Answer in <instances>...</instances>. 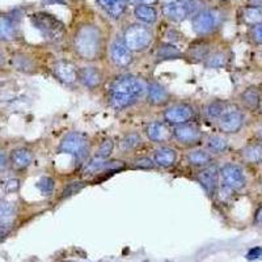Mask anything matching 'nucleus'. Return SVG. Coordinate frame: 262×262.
<instances>
[{
  "label": "nucleus",
  "instance_id": "1",
  "mask_svg": "<svg viewBox=\"0 0 262 262\" xmlns=\"http://www.w3.org/2000/svg\"><path fill=\"white\" fill-rule=\"evenodd\" d=\"M109 37L95 21H81L70 36V49L75 59L83 63H100L106 59Z\"/></svg>",
  "mask_w": 262,
  "mask_h": 262
},
{
  "label": "nucleus",
  "instance_id": "2",
  "mask_svg": "<svg viewBox=\"0 0 262 262\" xmlns=\"http://www.w3.org/2000/svg\"><path fill=\"white\" fill-rule=\"evenodd\" d=\"M148 80L131 72L114 75L105 86L104 101L114 112H125L144 101Z\"/></svg>",
  "mask_w": 262,
  "mask_h": 262
},
{
  "label": "nucleus",
  "instance_id": "3",
  "mask_svg": "<svg viewBox=\"0 0 262 262\" xmlns=\"http://www.w3.org/2000/svg\"><path fill=\"white\" fill-rule=\"evenodd\" d=\"M228 18L223 7L207 6L190 18L191 29L196 37H215Z\"/></svg>",
  "mask_w": 262,
  "mask_h": 262
},
{
  "label": "nucleus",
  "instance_id": "4",
  "mask_svg": "<svg viewBox=\"0 0 262 262\" xmlns=\"http://www.w3.org/2000/svg\"><path fill=\"white\" fill-rule=\"evenodd\" d=\"M123 42L137 55L151 50L156 43V33L152 27L140 24L138 21L127 24L121 33Z\"/></svg>",
  "mask_w": 262,
  "mask_h": 262
},
{
  "label": "nucleus",
  "instance_id": "5",
  "mask_svg": "<svg viewBox=\"0 0 262 262\" xmlns=\"http://www.w3.org/2000/svg\"><path fill=\"white\" fill-rule=\"evenodd\" d=\"M161 119L170 127L200 122V105L190 100H174L161 111Z\"/></svg>",
  "mask_w": 262,
  "mask_h": 262
},
{
  "label": "nucleus",
  "instance_id": "6",
  "mask_svg": "<svg viewBox=\"0 0 262 262\" xmlns=\"http://www.w3.org/2000/svg\"><path fill=\"white\" fill-rule=\"evenodd\" d=\"M91 148L92 143L90 135L83 131H70L59 142L58 152L72 156L83 167V164L92 156Z\"/></svg>",
  "mask_w": 262,
  "mask_h": 262
},
{
  "label": "nucleus",
  "instance_id": "7",
  "mask_svg": "<svg viewBox=\"0 0 262 262\" xmlns=\"http://www.w3.org/2000/svg\"><path fill=\"white\" fill-rule=\"evenodd\" d=\"M205 7H207L206 0H168L161 4V15L170 23L180 24L190 20Z\"/></svg>",
  "mask_w": 262,
  "mask_h": 262
},
{
  "label": "nucleus",
  "instance_id": "8",
  "mask_svg": "<svg viewBox=\"0 0 262 262\" xmlns=\"http://www.w3.org/2000/svg\"><path fill=\"white\" fill-rule=\"evenodd\" d=\"M33 27L36 28L42 37L51 43L62 42L67 36V28L64 23L48 12H37L30 17Z\"/></svg>",
  "mask_w": 262,
  "mask_h": 262
},
{
  "label": "nucleus",
  "instance_id": "9",
  "mask_svg": "<svg viewBox=\"0 0 262 262\" xmlns=\"http://www.w3.org/2000/svg\"><path fill=\"white\" fill-rule=\"evenodd\" d=\"M206 137H207V133L203 130L200 122L185 123V125L172 127V143L177 148H182L185 151L202 147L205 144Z\"/></svg>",
  "mask_w": 262,
  "mask_h": 262
},
{
  "label": "nucleus",
  "instance_id": "10",
  "mask_svg": "<svg viewBox=\"0 0 262 262\" xmlns=\"http://www.w3.org/2000/svg\"><path fill=\"white\" fill-rule=\"evenodd\" d=\"M106 59L109 60L111 66L117 71L125 72L126 70L130 69L135 62V54L126 46L121 34L116 36L111 42L107 48Z\"/></svg>",
  "mask_w": 262,
  "mask_h": 262
},
{
  "label": "nucleus",
  "instance_id": "11",
  "mask_svg": "<svg viewBox=\"0 0 262 262\" xmlns=\"http://www.w3.org/2000/svg\"><path fill=\"white\" fill-rule=\"evenodd\" d=\"M245 121H247L245 112L238 105L231 104V106L214 123V126L217 130V133H221V134L226 135V137H229V135L238 134L244 128Z\"/></svg>",
  "mask_w": 262,
  "mask_h": 262
},
{
  "label": "nucleus",
  "instance_id": "12",
  "mask_svg": "<svg viewBox=\"0 0 262 262\" xmlns=\"http://www.w3.org/2000/svg\"><path fill=\"white\" fill-rule=\"evenodd\" d=\"M221 174V186L219 188L229 191V193H237L247 186V176L242 165L236 163H224L219 167Z\"/></svg>",
  "mask_w": 262,
  "mask_h": 262
},
{
  "label": "nucleus",
  "instance_id": "13",
  "mask_svg": "<svg viewBox=\"0 0 262 262\" xmlns=\"http://www.w3.org/2000/svg\"><path fill=\"white\" fill-rule=\"evenodd\" d=\"M106 83V75L98 63H84L78 69V85L84 90L95 92L104 88Z\"/></svg>",
  "mask_w": 262,
  "mask_h": 262
},
{
  "label": "nucleus",
  "instance_id": "14",
  "mask_svg": "<svg viewBox=\"0 0 262 262\" xmlns=\"http://www.w3.org/2000/svg\"><path fill=\"white\" fill-rule=\"evenodd\" d=\"M191 179L200 184L201 188L206 193V195L209 196L210 200H215L216 198L217 190L221 186V174H219V165L216 163L211 164L209 167L201 168V169L193 170Z\"/></svg>",
  "mask_w": 262,
  "mask_h": 262
},
{
  "label": "nucleus",
  "instance_id": "15",
  "mask_svg": "<svg viewBox=\"0 0 262 262\" xmlns=\"http://www.w3.org/2000/svg\"><path fill=\"white\" fill-rule=\"evenodd\" d=\"M215 43L214 37H196L185 48L182 59L189 64H203Z\"/></svg>",
  "mask_w": 262,
  "mask_h": 262
},
{
  "label": "nucleus",
  "instance_id": "16",
  "mask_svg": "<svg viewBox=\"0 0 262 262\" xmlns=\"http://www.w3.org/2000/svg\"><path fill=\"white\" fill-rule=\"evenodd\" d=\"M143 135L154 146H164V144H172V127L164 122L163 119L149 121L144 125Z\"/></svg>",
  "mask_w": 262,
  "mask_h": 262
},
{
  "label": "nucleus",
  "instance_id": "17",
  "mask_svg": "<svg viewBox=\"0 0 262 262\" xmlns=\"http://www.w3.org/2000/svg\"><path fill=\"white\" fill-rule=\"evenodd\" d=\"M176 100L167 86L158 80H148L147 93L144 97V102L151 107L164 109L165 106Z\"/></svg>",
  "mask_w": 262,
  "mask_h": 262
},
{
  "label": "nucleus",
  "instance_id": "18",
  "mask_svg": "<svg viewBox=\"0 0 262 262\" xmlns=\"http://www.w3.org/2000/svg\"><path fill=\"white\" fill-rule=\"evenodd\" d=\"M78 69L79 66L67 58H60V59L54 60L50 66L51 75L57 79L63 85H75L78 84Z\"/></svg>",
  "mask_w": 262,
  "mask_h": 262
},
{
  "label": "nucleus",
  "instance_id": "19",
  "mask_svg": "<svg viewBox=\"0 0 262 262\" xmlns=\"http://www.w3.org/2000/svg\"><path fill=\"white\" fill-rule=\"evenodd\" d=\"M147 139L144 138L143 133L140 131H126L125 134L118 139L117 143V149H118L121 156H133L138 155L139 151L144 147Z\"/></svg>",
  "mask_w": 262,
  "mask_h": 262
},
{
  "label": "nucleus",
  "instance_id": "20",
  "mask_svg": "<svg viewBox=\"0 0 262 262\" xmlns=\"http://www.w3.org/2000/svg\"><path fill=\"white\" fill-rule=\"evenodd\" d=\"M152 159L155 161L158 169L169 170L176 167L179 161V148L172 144L156 146L152 151Z\"/></svg>",
  "mask_w": 262,
  "mask_h": 262
},
{
  "label": "nucleus",
  "instance_id": "21",
  "mask_svg": "<svg viewBox=\"0 0 262 262\" xmlns=\"http://www.w3.org/2000/svg\"><path fill=\"white\" fill-rule=\"evenodd\" d=\"M231 104L232 102H229L228 100H224V98H210L202 105H200L201 119H203L206 122L215 123L226 113Z\"/></svg>",
  "mask_w": 262,
  "mask_h": 262
},
{
  "label": "nucleus",
  "instance_id": "22",
  "mask_svg": "<svg viewBox=\"0 0 262 262\" xmlns=\"http://www.w3.org/2000/svg\"><path fill=\"white\" fill-rule=\"evenodd\" d=\"M184 163L186 164L190 169L196 170L201 169V168L209 167L211 164L216 163V158L212 155L211 152H209L202 146L185 151Z\"/></svg>",
  "mask_w": 262,
  "mask_h": 262
},
{
  "label": "nucleus",
  "instance_id": "23",
  "mask_svg": "<svg viewBox=\"0 0 262 262\" xmlns=\"http://www.w3.org/2000/svg\"><path fill=\"white\" fill-rule=\"evenodd\" d=\"M182 55H184V50H181L180 46L174 43L160 41L154 46V60L156 64L168 62V60L182 59Z\"/></svg>",
  "mask_w": 262,
  "mask_h": 262
},
{
  "label": "nucleus",
  "instance_id": "24",
  "mask_svg": "<svg viewBox=\"0 0 262 262\" xmlns=\"http://www.w3.org/2000/svg\"><path fill=\"white\" fill-rule=\"evenodd\" d=\"M231 57H232V54H231V50L228 48L215 43L214 49L209 54V57H207V59L205 60L202 66L207 70L226 69L229 60H231Z\"/></svg>",
  "mask_w": 262,
  "mask_h": 262
},
{
  "label": "nucleus",
  "instance_id": "25",
  "mask_svg": "<svg viewBox=\"0 0 262 262\" xmlns=\"http://www.w3.org/2000/svg\"><path fill=\"white\" fill-rule=\"evenodd\" d=\"M262 90L258 85H249L240 92L237 97L238 106L243 111L258 112L259 102H261Z\"/></svg>",
  "mask_w": 262,
  "mask_h": 262
},
{
  "label": "nucleus",
  "instance_id": "26",
  "mask_svg": "<svg viewBox=\"0 0 262 262\" xmlns=\"http://www.w3.org/2000/svg\"><path fill=\"white\" fill-rule=\"evenodd\" d=\"M97 4L107 17L119 21L127 12L130 2L128 0H97Z\"/></svg>",
  "mask_w": 262,
  "mask_h": 262
},
{
  "label": "nucleus",
  "instance_id": "27",
  "mask_svg": "<svg viewBox=\"0 0 262 262\" xmlns=\"http://www.w3.org/2000/svg\"><path fill=\"white\" fill-rule=\"evenodd\" d=\"M34 160L32 149L27 147H17L9 154V165L16 170H25L32 165Z\"/></svg>",
  "mask_w": 262,
  "mask_h": 262
},
{
  "label": "nucleus",
  "instance_id": "28",
  "mask_svg": "<svg viewBox=\"0 0 262 262\" xmlns=\"http://www.w3.org/2000/svg\"><path fill=\"white\" fill-rule=\"evenodd\" d=\"M206 149L211 152L215 158L217 156L224 155L229 149V142L228 138L226 135L221 134V133H212V134H207L205 139V144H203Z\"/></svg>",
  "mask_w": 262,
  "mask_h": 262
},
{
  "label": "nucleus",
  "instance_id": "29",
  "mask_svg": "<svg viewBox=\"0 0 262 262\" xmlns=\"http://www.w3.org/2000/svg\"><path fill=\"white\" fill-rule=\"evenodd\" d=\"M242 160L247 164L258 165L262 163V143L258 140L249 142L238 151Z\"/></svg>",
  "mask_w": 262,
  "mask_h": 262
},
{
  "label": "nucleus",
  "instance_id": "30",
  "mask_svg": "<svg viewBox=\"0 0 262 262\" xmlns=\"http://www.w3.org/2000/svg\"><path fill=\"white\" fill-rule=\"evenodd\" d=\"M17 215V209L12 202L0 200V233L7 232L11 227Z\"/></svg>",
  "mask_w": 262,
  "mask_h": 262
},
{
  "label": "nucleus",
  "instance_id": "31",
  "mask_svg": "<svg viewBox=\"0 0 262 262\" xmlns=\"http://www.w3.org/2000/svg\"><path fill=\"white\" fill-rule=\"evenodd\" d=\"M133 16L140 24L152 27L159 21V11L155 6H137L133 9Z\"/></svg>",
  "mask_w": 262,
  "mask_h": 262
},
{
  "label": "nucleus",
  "instance_id": "32",
  "mask_svg": "<svg viewBox=\"0 0 262 262\" xmlns=\"http://www.w3.org/2000/svg\"><path fill=\"white\" fill-rule=\"evenodd\" d=\"M18 28L15 18L11 16H0V42H12L17 39Z\"/></svg>",
  "mask_w": 262,
  "mask_h": 262
},
{
  "label": "nucleus",
  "instance_id": "33",
  "mask_svg": "<svg viewBox=\"0 0 262 262\" xmlns=\"http://www.w3.org/2000/svg\"><path fill=\"white\" fill-rule=\"evenodd\" d=\"M13 69L24 74H36L38 70L37 60L28 54H16L12 57Z\"/></svg>",
  "mask_w": 262,
  "mask_h": 262
},
{
  "label": "nucleus",
  "instance_id": "34",
  "mask_svg": "<svg viewBox=\"0 0 262 262\" xmlns=\"http://www.w3.org/2000/svg\"><path fill=\"white\" fill-rule=\"evenodd\" d=\"M128 169L135 170H158L155 161L152 159V156L146 155V154H138V155L130 158L127 160Z\"/></svg>",
  "mask_w": 262,
  "mask_h": 262
},
{
  "label": "nucleus",
  "instance_id": "35",
  "mask_svg": "<svg viewBox=\"0 0 262 262\" xmlns=\"http://www.w3.org/2000/svg\"><path fill=\"white\" fill-rule=\"evenodd\" d=\"M238 16H240L243 24L248 25V27H253V25L262 23V8L261 7L245 6L242 8Z\"/></svg>",
  "mask_w": 262,
  "mask_h": 262
},
{
  "label": "nucleus",
  "instance_id": "36",
  "mask_svg": "<svg viewBox=\"0 0 262 262\" xmlns=\"http://www.w3.org/2000/svg\"><path fill=\"white\" fill-rule=\"evenodd\" d=\"M116 148H117L116 140H114L112 137H106L105 139H102L101 142H100V144H98V147L96 148L93 155L102 159H111L112 156H113V152Z\"/></svg>",
  "mask_w": 262,
  "mask_h": 262
},
{
  "label": "nucleus",
  "instance_id": "37",
  "mask_svg": "<svg viewBox=\"0 0 262 262\" xmlns=\"http://www.w3.org/2000/svg\"><path fill=\"white\" fill-rule=\"evenodd\" d=\"M86 180H75V181L69 182V184H66V186L63 188L62 193L59 195V201H64L69 200L71 196H74L75 194L80 193L84 188L86 186Z\"/></svg>",
  "mask_w": 262,
  "mask_h": 262
},
{
  "label": "nucleus",
  "instance_id": "38",
  "mask_svg": "<svg viewBox=\"0 0 262 262\" xmlns=\"http://www.w3.org/2000/svg\"><path fill=\"white\" fill-rule=\"evenodd\" d=\"M36 186L42 195L51 196L54 194V191H55L57 181H55V179H53V177L50 176H43L42 179L38 180Z\"/></svg>",
  "mask_w": 262,
  "mask_h": 262
},
{
  "label": "nucleus",
  "instance_id": "39",
  "mask_svg": "<svg viewBox=\"0 0 262 262\" xmlns=\"http://www.w3.org/2000/svg\"><path fill=\"white\" fill-rule=\"evenodd\" d=\"M161 41L164 42H169V43H174V45H180L185 41V36L182 34L180 30H177L176 28H168L163 34V39Z\"/></svg>",
  "mask_w": 262,
  "mask_h": 262
},
{
  "label": "nucleus",
  "instance_id": "40",
  "mask_svg": "<svg viewBox=\"0 0 262 262\" xmlns=\"http://www.w3.org/2000/svg\"><path fill=\"white\" fill-rule=\"evenodd\" d=\"M248 38L256 46H262V23L261 24L249 27L248 29Z\"/></svg>",
  "mask_w": 262,
  "mask_h": 262
},
{
  "label": "nucleus",
  "instance_id": "41",
  "mask_svg": "<svg viewBox=\"0 0 262 262\" xmlns=\"http://www.w3.org/2000/svg\"><path fill=\"white\" fill-rule=\"evenodd\" d=\"M4 189H6L7 193H15V191L18 190L20 188V181L17 179H9L7 180L3 184Z\"/></svg>",
  "mask_w": 262,
  "mask_h": 262
},
{
  "label": "nucleus",
  "instance_id": "42",
  "mask_svg": "<svg viewBox=\"0 0 262 262\" xmlns=\"http://www.w3.org/2000/svg\"><path fill=\"white\" fill-rule=\"evenodd\" d=\"M9 167V155L0 149V170H6Z\"/></svg>",
  "mask_w": 262,
  "mask_h": 262
},
{
  "label": "nucleus",
  "instance_id": "43",
  "mask_svg": "<svg viewBox=\"0 0 262 262\" xmlns=\"http://www.w3.org/2000/svg\"><path fill=\"white\" fill-rule=\"evenodd\" d=\"M262 256V248L261 247H254L247 253L248 259H257Z\"/></svg>",
  "mask_w": 262,
  "mask_h": 262
},
{
  "label": "nucleus",
  "instance_id": "44",
  "mask_svg": "<svg viewBox=\"0 0 262 262\" xmlns=\"http://www.w3.org/2000/svg\"><path fill=\"white\" fill-rule=\"evenodd\" d=\"M130 6L137 7V6H154L159 2V0H128Z\"/></svg>",
  "mask_w": 262,
  "mask_h": 262
},
{
  "label": "nucleus",
  "instance_id": "45",
  "mask_svg": "<svg viewBox=\"0 0 262 262\" xmlns=\"http://www.w3.org/2000/svg\"><path fill=\"white\" fill-rule=\"evenodd\" d=\"M254 222L258 224H262V205L257 209L256 214H254Z\"/></svg>",
  "mask_w": 262,
  "mask_h": 262
},
{
  "label": "nucleus",
  "instance_id": "46",
  "mask_svg": "<svg viewBox=\"0 0 262 262\" xmlns=\"http://www.w3.org/2000/svg\"><path fill=\"white\" fill-rule=\"evenodd\" d=\"M248 6L252 7H261L262 8V0H247Z\"/></svg>",
  "mask_w": 262,
  "mask_h": 262
},
{
  "label": "nucleus",
  "instance_id": "47",
  "mask_svg": "<svg viewBox=\"0 0 262 262\" xmlns=\"http://www.w3.org/2000/svg\"><path fill=\"white\" fill-rule=\"evenodd\" d=\"M254 137H256V140H258V142L262 143V126H259V127L257 128L256 133H254Z\"/></svg>",
  "mask_w": 262,
  "mask_h": 262
},
{
  "label": "nucleus",
  "instance_id": "48",
  "mask_svg": "<svg viewBox=\"0 0 262 262\" xmlns=\"http://www.w3.org/2000/svg\"><path fill=\"white\" fill-rule=\"evenodd\" d=\"M4 63H6V55H4V51L0 49V67H3Z\"/></svg>",
  "mask_w": 262,
  "mask_h": 262
},
{
  "label": "nucleus",
  "instance_id": "49",
  "mask_svg": "<svg viewBox=\"0 0 262 262\" xmlns=\"http://www.w3.org/2000/svg\"><path fill=\"white\" fill-rule=\"evenodd\" d=\"M261 59H262V50H261Z\"/></svg>",
  "mask_w": 262,
  "mask_h": 262
}]
</instances>
